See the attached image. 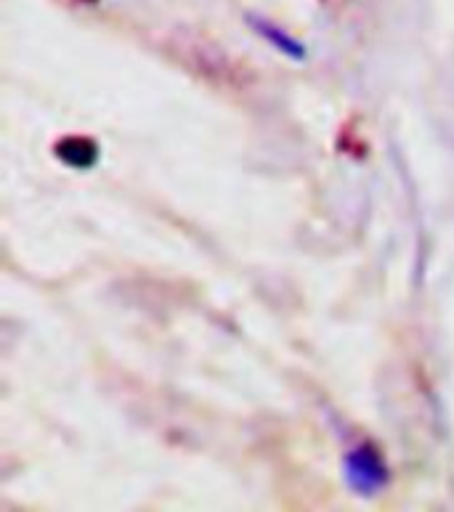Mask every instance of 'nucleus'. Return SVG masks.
Masks as SVG:
<instances>
[{"label":"nucleus","instance_id":"7ed1b4c3","mask_svg":"<svg viewBox=\"0 0 454 512\" xmlns=\"http://www.w3.org/2000/svg\"><path fill=\"white\" fill-rule=\"evenodd\" d=\"M247 24H250L253 32H258L271 48H277L279 54H285L287 59H293V62H303V59H306V46H303L298 38H293L290 32L277 27V24L266 22L261 16H247Z\"/></svg>","mask_w":454,"mask_h":512},{"label":"nucleus","instance_id":"f257e3e1","mask_svg":"<svg viewBox=\"0 0 454 512\" xmlns=\"http://www.w3.org/2000/svg\"><path fill=\"white\" fill-rule=\"evenodd\" d=\"M343 475H346L348 489L362 499L378 497L380 491L391 486V467L385 462L383 451L375 444H370V441H364V444L346 451Z\"/></svg>","mask_w":454,"mask_h":512},{"label":"nucleus","instance_id":"f03ea898","mask_svg":"<svg viewBox=\"0 0 454 512\" xmlns=\"http://www.w3.org/2000/svg\"><path fill=\"white\" fill-rule=\"evenodd\" d=\"M54 157L72 170H93L101 160V146L91 136H64L54 144Z\"/></svg>","mask_w":454,"mask_h":512}]
</instances>
